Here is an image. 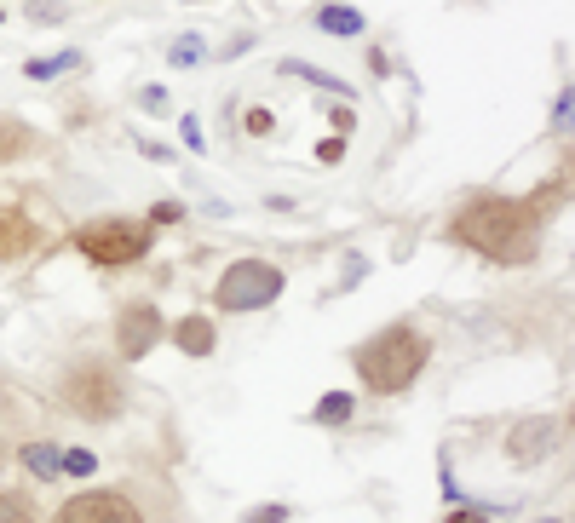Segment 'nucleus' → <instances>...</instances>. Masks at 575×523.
I'll use <instances>...</instances> for the list:
<instances>
[{
    "label": "nucleus",
    "mask_w": 575,
    "mask_h": 523,
    "mask_svg": "<svg viewBox=\"0 0 575 523\" xmlns=\"http://www.w3.org/2000/svg\"><path fill=\"white\" fill-rule=\"evenodd\" d=\"M455 236L495 265H529L541 253V213H535V202L478 196L455 213Z\"/></svg>",
    "instance_id": "1"
},
{
    "label": "nucleus",
    "mask_w": 575,
    "mask_h": 523,
    "mask_svg": "<svg viewBox=\"0 0 575 523\" xmlns=\"http://www.w3.org/2000/svg\"><path fill=\"white\" fill-rule=\"evenodd\" d=\"M432 357L426 334L414 322H391L386 334H374L368 345H357V380H363L374 397H397L420 380V368Z\"/></svg>",
    "instance_id": "2"
},
{
    "label": "nucleus",
    "mask_w": 575,
    "mask_h": 523,
    "mask_svg": "<svg viewBox=\"0 0 575 523\" xmlns=\"http://www.w3.org/2000/svg\"><path fill=\"white\" fill-rule=\"evenodd\" d=\"M282 288H288V276L276 271L271 259H236V265L219 276L213 305H219V311H265L271 299H282Z\"/></svg>",
    "instance_id": "3"
},
{
    "label": "nucleus",
    "mask_w": 575,
    "mask_h": 523,
    "mask_svg": "<svg viewBox=\"0 0 575 523\" xmlns=\"http://www.w3.org/2000/svg\"><path fill=\"white\" fill-rule=\"evenodd\" d=\"M75 248L87 253L92 265H133L150 253V225L144 219H92L75 230Z\"/></svg>",
    "instance_id": "4"
},
{
    "label": "nucleus",
    "mask_w": 575,
    "mask_h": 523,
    "mask_svg": "<svg viewBox=\"0 0 575 523\" xmlns=\"http://www.w3.org/2000/svg\"><path fill=\"white\" fill-rule=\"evenodd\" d=\"M64 403L81 420H115V414L127 409V386H121L115 368L87 363V368H69L64 374Z\"/></svg>",
    "instance_id": "5"
},
{
    "label": "nucleus",
    "mask_w": 575,
    "mask_h": 523,
    "mask_svg": "<svg viewBox=\"0 0 575 523\" xmlns=\"http://www.w3.org/2000/svg\"><path fill=\"white\" fill-rule=\"evenodd\" d=\"M52 523H144V512L121 489H87V495H69Z\"/></svg>",
    "instance_id": "6"
},
{
    "label": "nucleus",
    "mask_w": 575,
    "mask_h": 523,
    "mask_svg": "<svg viewBox=\"0 0 575 523\" xmlns=\"http://www.w3.org/2000/svg\"><path fill=\"white\" fill-rule=\"evenodd\" d=\"M558 437H564L558 414H529V420H518L506 432V455L518 460V466H535V460H547L558 449Z\"/></svg>",
    "instance_id": "7"
},
{
    "label": "nucleus",
    "mask_w": 575,
    "mask_h": 523,
    "mask_svg": "<svg viewBox=\"0 0 575 523\" xmlns=\"http://www.w3.org/2000/svg\"><path fill=\"white\" fill-rule=\"evenodd\" d=\"M161 340V311L156 305H127L121 322H115V345H121V357L138 363V357H150V345Z\"/></svg>",
    "instance_id": "8"
},
{
    "label": "nucleus",
    "mask_w": 575,
    "mask_h": 523,
    "mask_svg": "<svg viewBox=\"0 0 575 523\" xmlns=\"http://www.w3.org/2000/svg\"><path fill=\"white\" fill-rule=\"evenodd\" d=\"M41 242V230H35V219L23 213V207H6L0 202V265H12V259H23V253Z\"/></svg>",
    "instance_id": "9"
},
{
    "label": "nucleus",
    "mask_w": 575,
    "mask_h": 523,
    "mask_svg": "<svg viewBox=\"0 0 575 523\" xmlns=\"http://www.w3.org/2000/svg\"><path fill=\"white\" fill-rule=\"evenodd\" d=\"M173 345H179L184 357H213V322H207V317L173 322Z\"/></svg>",
    "instance_id": "10"
},
{
    "label": "nucleus",
    "mask_w": 575,
    "mask_h": 523,
    "mask_svg": "<svg viewBox=\"0 0 575 523\" xmlns=\"http://www.w3.org/2000/svg\"><path fill=\"white\" fill-rule=\"evenodd\" d=\"M317 29H328V35H363V12H351V6H317Z\"/></svg>",
    "instance_id": "11"
},
{
    "label": "nucleus",
    "mask_w": 575,
    "mask_h": 523,
    "mask_svg": "<svg viewBox=\"0 0 575 523\" xmlns=\"http://www.w3.org/2000/svg\"><path fill=\"white\" fill-rule=\"evenodd\" d=\"M351 409H357V403H351L345 391H328L317 409H311V420H317V426H345V420H351Z\"/></svg>",
    "instance_id": "12"
},
{
    "label": "nucleus",
    "mask_w": 575,
    "mask_h": 523,
    "mask_svg": "<svg viewBox=\"0 0 575 523\" xmlns=\"http://www.w3.org/2000/svg\"><path fill=\"white\" fill-rule=\"evenodd\" d=\"M58 449H52V443H29V449H23V466H29V472H35V478H58Z\"/></svg>",
    "instance_id": "13"
},
{
    "label": "nucleus",
    "mask_w": 575,
    "mask_h": 523,
    "mask_svg": "<svg viewBox=\"0 0 575 523\" xmlns=\"http://www.w3.org/2000/svg\"><path fill=\"white\" fill-rule=\"evenodd\" d=\"M0 523H35V501L18 489H0Z\"/></svg>",
    "instance_id": "14"
},
{
    "label": "nucleus",
    "mask_w": 575,
    "mask_h": 523,
    "mask_svg": "<svg viewBox=\"0 0 575 523\" xmlns=\"http://www.w3.org/2000/svg\"><path fill=\"white\" fill-rule=\"evenodd\" d=\"M69 64H75V52H58V58H29V64H23V75H29V81H46V75H64Z\"/></svg>",
    "instance_id": "15"
},
{
    "label": "nucleus",
    "mask_w": 575,
    "mask_h": 523,
    "mask_svg": "<svg viewBox=\"0 0 575 523\" xmlns=\"http://www.w3.org/2000/svg\"><path fill=\"white\" fill-rule=\"evenodd\" d=\"M92 466H98L92 449H69V455L58 460V472H69V478H92Z\"/></svg>",
    "instance_id": "16"
},
{
    "label": "nucleus",
    "mask_w": 575,
    "mask_h": 523,
    "mask_svg": "<svg viewBox=\"0 0 575 523\" xmlns=\"http://www.w3.org/2000/svg\"><path fill=\"white\" fill-rule=\"evenodd\" d=\"M167 58H173V64H196V58H202V35H184V41H173L167 46Z\"/></svg>",
    "instance_id": "17"
},
{
    "label": "nucleus",
    "mask_w": 575,
    "mask_h": 523,
    "mask_svg": "<svg viewBox=\"0 0 575 523\" xmlns=\"http://www.w3.org/2000/svg\"><path fill=\"white\" fill-rule=\"evenodd\" d=\"M288 75H305V81H317L322 92H351L340 75H322V69H305V64H288Z\"/></svg>",
    "instance_id": "18"
},
{
    "label": "nucleus",
    "mask_w": 575,
    "mask_h": 523,
    "mask_svg": "<svg viewBox=\"0 0 575 523\" xmlns=\"http://www.w3.org/2000/svg\"><path fill=\"white\" fill-rule=\"evenodd\" d=\"M179 219H184V207H179V202H156L144 225H179Z\"/></svg>",
    "instance_id": "19"
},
{
    "label": "nucleus",
    "mask_w": 575,
    "mask_h": 523,
    "mask_svg": "<svg viewBox=\"0 0 575 523\" xmlns=\"http://www.w3.org/2000/svg\"><path fill=\"white\" fill-rule=\"evenodd\" d=\"M443 523H489V518H483L478 506H455V512H449Z\"/></svg>",
    "instance_id": "20"
},
{
    "label": "nucleus",
    "mask_w": 575,
    "mask_h": 523,
    "mask_svg": "<svg viewBox=\"0 0 575 523\" xmlns=\"http://www.w3.org/2000/svg\"><path fill=\"white\" fill-rule=\"evenodd\" d=\"M242 523H282V506H259V512H248Z\"/></svg>",
    "instance_id": "21"
},
{
    "label": "nucleus",
    "mask_w": 575,
    "mask_h": 523,
    "mask_svg": "<svg viewBox=\"0 0 575 523\" xmlns=\"http://www.w3.org/2000/svg\"><path fill=\"white\" fill-rule=\"evenodd\" d=\"M248 133H271V110H248Z\"/></svg>",
    "instance_id": "22"
},
{
    "label": "nucleus",
    "mask_w": 575,
    "mask_h": 523,
    "mask_svg": "<svg viewBox=\"0 0 575 523\" xmlns=\"http://www.w3.org/2000/svg\"><path fill=\"white\" fill-rule=\"evenodd\" d=\"M184 144H190V150H202V127H196V115H184Z\"/></svg>",
    "instance_id": "23"
},
{
    "label": "nucleus",
    "mask_w": 575,
    "mask_h": 523,
    "mask_svg": "<svg viewBox=\"0 0 575 523\" xmlns=\"http://www.w3.org/2000/svg\"><path fill=\"white\" fill-rule=\"evenodd\" d=\"M0 18H6V12H0Z\"/></svg>",
    "instance_id": "24"
}]
</instances>
